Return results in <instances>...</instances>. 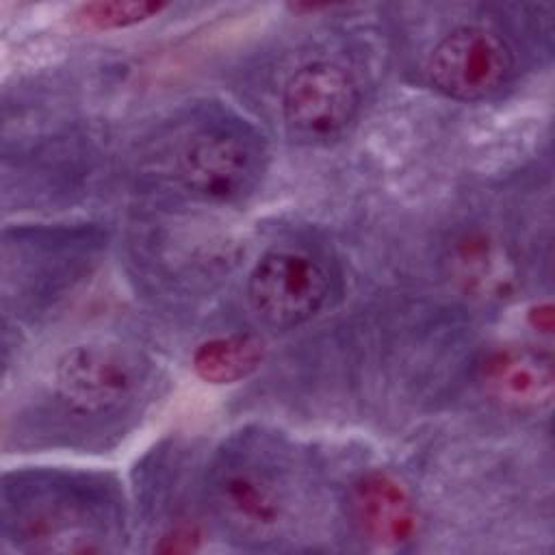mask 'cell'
<instances>
[{
	"instance_id": "5",
	"label": "cell",
	"mask_w": 555,
	"mask_h": 555,
	"mask_svg": "<svg viewBox=\"0 0 555 555\" xmlns=\"http://www.w3.org/2000/svg\"><path fill=\"white\" fill-rule=\"evenodd\" d=\"M514 69L505 39L477 24L447 33L429 52L425 72L429 85L447 98L479 102L503 89Z\"/></svg>"
},
{
	"instance_id": "9",
	"label": "cell",
	"mask_w": 555,
	"mask_h": 555,
	"mask_svg": "<svg viewBox=\"0 0 555 555\" xmlns=\"http://www.w3.org/2000/svg\"><path fill=\"white\" fill-rule=\"evenodd\" d=\"M486 392L512 410H542L553 399V362L546 353L507 347L494 351L483 369Z\"/></svg>"
},
{
	"instance_id": "7",
	"label": "cell",
	"mask_w": 555,
	"mask_h": 555,
	"mask_svg": "<svg viewBox=\"0 0 555 555\" xmlns=\"http://www.w3.org/2000/svg\"><path fill=\"white\" fill-rule=\"evenodd\" d=\"M360 91L351 74L330 61L301 65L284 85L282 117L293 139L327 143L353 121Z\"/></svg>"
},
{
	"instance_id": "6",
	"label": "cell",
	"mask_w": 555,
	"mask_h": 555,
	"mask_svg": "<svg viewBox=\"0 0 555 555\" xmlns=\"http://www.w3.org/2000/svg\"><path fill=\"white\" fill-rule=\"evenodd\" d=\"M330 295V273L310 254L275 249L249 273L247 299L271 327L288 330L312 319Z\"/></svg>"
},
{
	"instance_id": "3",
	"label": "cell",
	"mask_w": 555,
	"mask_h": 555,
	"mask_svg": "<svg viewBox=\"0 0 555 555\" xmlns=\"http://www.w3.org/2000/svg\"><path fill=\"white\" fill-rule=\"evenodd\" d=\"M258 139L238 126H208L195 132L178 156L182 186L210 204L243 199L262 173Z\"/></svg>"
},
{
	"instance_id": "1",
	"label": "cell",
	"mask_w": 555,
	"mask_h": 555,
	"mask_svg": "<svg viewBox=\"0 0 555 555\" xmlns=\"http://www.w3.org/2000/svg\"><path fill=\"white\" fill-rule=\"evenodd\" d=\"M206 492L223 531L245 546L275 544L295 525L297 479L286 453L267 438L245 436L223 449Z\"/></svg>"
},
{
	"instance_id": "8",
	"label": "cell",
	"mask_w": 555,
	"mask_h": 555,
	"mask_svg": "<svg viewBox=\"0 0 555 555\" xmlns=\"http://www.w3.org/2000/svg\"><path fill=\"white\" fill-rule=\"evenodd\" d=\"M347 505L358 533L377 548H401L418 531L416 503L390 473L362 475L351 486Z\"/></svg>"
},
{
	"instance_id": "11",
	"label": "cell",
	"mask_w": 555,
	"mask_h": 555,
	"mask_svg": "<svg viewBox=\"0 0 555 555\" xmlns=\"http://www.w3.org/2000/svg\"><path fill=\"white\" fill-rule=\"evenodd\" d=\"M453 264L460 280L483 293H501L512 282L509 258L496 241L481 234L462 241Z\"/></svg>"
},
{
	"instance_id": "12",
	"label": "cell",
	"mask_w": 555,
	"mask_h": 555,
	"mask_svg": "<svg viewBox=\"0 0 555 555\" xmlns=\"http://www.w3.org/2000/svg\"><path fill=\"white\" fill-rule=\"evenodd\" d=\"M167 9L165 2L152 0H95L74 11V22L87 30H119L143 24Z\"/></svg>"
},
{
	"instance_id": "4",
	"label": "cell",
	"mask_w": 555,
	"mask_h": 555,
	"mask_svg": "<svg viewBox=\"0 0 555 555\" xmlns=\"http://www.w3.org/2000/svg\"><path fill=\"white\" fill-rule=\"evenodd\" d=\"M141 386V364L134 353L111 343L76 345L54 369V395L76 414L106 416L124 410Z\"/></svg>"
},
{
	"instance_id": "13",
	"label": "cell",
	"mask_w": 555,
	"mask_h": 555,
	"mask_svg": "<svg viewBox=\"0 0 555 555\" xmlns=\"http://www.w3.org/2000/svg\"><path fill=\"white\" fill-rule=\"evenodd\" d=\"M531 321H533L535 330L551 332V327H553V308H551V304H538L531 310Z\"/></svg>"
},
{
	"instance_id": "10",
	"label": "cell",
	"mask_w": 555,
	"mask_h": 555,
	"mask_svg": "<svg viewBox=\"0 0 555 555\" xmlns=\"http://www.w3.org/2000/svg\"><path fill=\"white\" fill-rule=\"evenodd\" d=\"M264 358V345L251 334H228L204 340L191 358L193 371L206 384L223 386L249 377Z\"/></svg>"
},
{
	"instance_id": "2",
	"label": "cell",
	"mask_w": 555,
	"mask_h": 555,
	"mask_svg": "<svg viewBox=\"0 0 555 555\" xmlns=\"http://www.w3.org/2000/svg\"><path fill=\"white\" fill-rule=\"evenodd\" d=\"M4 533L28 553H102L117 540V512L98 486L35 475L4 486Z\"/></svg>"
}]
</instances>
